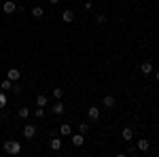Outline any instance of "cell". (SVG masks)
Masks as SVG:
<instances>
[{"mask_svg": "<svg viewBox=\"0 0 159 157\" xmlns=\"http://www.w3.org/2000/svg\"><path fill=\"white\" fill-rule=\"evenodd\" d=\"M136 146H138V151H142V153H144V151H148V149H151V142L142 138V140H138V142H136Z\"/></svg>", "mask_w": 159, "mask_h": 157, "instance_id": "cell-11", "label": "cell"}, {"mask_svg": "<svg viewBox=\"0 0 159 157\" xmlns=\"http://www.w3.org/2000/svg\"><path fill=\"white\" fill-rule=\"evenodd\" d=\"M32 15H34L36 19H40V17L45 15V9H43V7H32Z\"/></svg>", "mask_w": 159, "mask_h": 157, "instance_id": "cell-16", "label": "cell"}, {"mask_svg": "<svg viewBox=\"0 0 159 157\" xmlns=\"http://www.w3.org/2000/svg\"><path fill=\"white\" fill-rule=\"evenodd\" d=\"M34 117H36V119H43V117H45V109H43V106H36V109H34Z\"/></svg>", "mask_w": 159, "mask_h": 157, "instance_id": "cell-20", "label": "cell"}, {"mask_svg": "<svg viewBox=\"0 0 159 157\" xmlns=\"http://www.w3.org/2000/svg\"><path fill=\"white\" fill-rule=\"evenodd\" d=\"M49 2H51V4H57V2H60V0H49Z\"/></svg>", "mask_w": 159, "mask_h": 157, "instance_id": "cell-25", "label": "cell"}, {"mask_svg": "<svg viewBox=\"0 0 159 157\" xmlns=\"http://www.w3.org/2000/svg\"><path fill=\"white\" fill-rule=\"evenodd\" d=\"M0 87H2L4 91H9V89H13V81H11V79H4V81L0 83Z\"/></svg>", "mask_w": 159, "mask_h": 157, "instance_id": "cell-18", "label": "cell"}, {"mask_svg": "<svg viewBox=\"0 0 159 157\" xmlns=\"http://www.w3.org/2000/svg\"><path fill=\"white\" fill-rule=\"evenodd\" d=\"M2 146H4V153H9V155H19L21 153V145L17 140H7Z\"/></svg>", "mask_w": 159, "mask_h": 157, "instance_id": "cell-1", "label": "cell"}, {"mask_svg": "<svg viewBox=\"0 0 159 157\" xmlns=\"http://www.w3.org/2000/svg\"><path fill=\"white\" fill-rule=\"evenodd\" d=\"M7 79H11L13 83H17V81H19V79H21V72H19V70H17V68H11V70H9V72H7Z\"/></svg>", "mask_w": 159, "mask_h": 157, "instance_id": "cell-4", "label": "cell"}, {"mask_svg": "<svg viewBox=\"0 0 159 157\" xmlns=\"http://www.w3.org/2000/svg\"><path fill=\"white\" fill-rule=\"evenodd\" d=\"M60 134L61 136H70V134H72V125H68V123L60 125Z\"/></svg>", "mask_w": 159, "mask_h": 157, "instance_id": "cell-13", "label": "cell"}, {"mask_svg": "<svg viewBox=\"0 0 159 157\" xmlns=\"http://www.w3.org/2000/svg\"><path fill=\"white\" fill-rule=\"evenodd\" d=\"M155 79H157V81H159V70H157V72H155Z\"/></svg>", "mask_w": 159, "mask_h": 157, "instance_id": "cell-26", "label": "cell"}, {"mask_svg": "<svg viewBox=\"0 0 159 157\" xmlns=\"http://www.w3.org/2000/svg\"><path fill=\"white\" fill-rule=\"evenodd\" d=\"M61 19H64L66 24H72V21H74V13L70 11V9H66V11L61 13Z\"/></svg>", "mask_w": 159, "mask_h": 157, "instance_id": "cell-9", "label": "cell"}, {"mask_svg": "<svg viewBox=\"0 0 159 157\" xmlns=\"http://www.w3.org/2000/svg\"><path fill=\"white\" fill-rule=\"evenodd\" d=\"M13 91H15V94H17V96H19V94H21V91H24V89H21V85L17 83V85H13Z\"/></svg>", "mask_w": 159, "mask_h": 157, "instance_id": "cell-24", "label": "cell"}, {"mask_svg": "<svg viewBox=\"0 0 159 157\" xmlns=\"http://www.w3.org/2000/svg\"><path fill=\"white\" fill-rule=\"evenodd\" d=\"M51 94H53V98H57V100H61V98H64V89H61V87H55V89H53Z\"/></svg>", "mask_w": 159, "mask_h": 157, "instance_id": "cell-19", "label": "cell"}, {"mask_svg": "<svg viewBox=\"0 0 159 157\" xmlns=\"http://www.w3.org/2000/svg\"><path fill=\"white\" fill-rule=\"evenodd\" d=\"M87 117L91 121H98L100 119V109L98 106H89V109H87Z\"/></svg>", "mask_w": 159, "mask_h": 157, "instance_id": "cell-3", "label": "cell"}, {"mask_svg": "<svg viewBox=\"0 0 159 157\" xmlns=\"http://www.w3.org/2000/svg\"><path fill=\"white\" fill-rule=\"evenodd\" d=\"M15 9H17V4H15V2H11V0H7V2L2 4V11L7 13V15H11V13H15Z\"/></svg>", "mask_w": 159, "mask_h": 157, "instance_id": "cell-6", "label": "cell"}, {"mask_svg": "<svg viewBox=\"0 0 159 157\" xmlns=\"http://www.w3.org/2000/svg\"><path fill=\"white\" fill-rule=\"evenodd\" d=\"M47 104H49V98L45 96V94H38L36 96V106H43V109H45Z\"/></svg>", "mask_w": 159, "mask_h": 157, "instance_id": "cell-10", "label": "cell"}, {"mask_svg": "<svg viewBox=\"0 0 159 157\" xmlns=\"http://www.w3.org/2000/svg\"><path fill=\"white\" fill-rule=\"evenodd\" d=\"M24 136L28 140H32L36 136V125H24Z\"/></svg>", "mask_w": 159, "mask_h": 157, "instance_id": "cell-2", "label": "cell"}, {"mask_svg": "<svg viewBox=\"0 0 159 157\" xmlns=\"http://www.w3.org/2000/svg\"><path fill=\"white\" fill-rule=\"evenodd\" d=\"M79 132H81V134H87V132H89V125H87V123H81V125H79Z\"/></svg>", "mask_w": 159, "mask_h": 157, "instance_id": "cell-22", "label": "cell"}, {"mask_svg": "<svg viewBox=\"0 0 159 157\" xmlns=\"http://www.w3.org/2000/svg\"><path fill=\"white\" fill-rule=\"evenodd\" d=\"M140 70H142L144 74H151L153 72V64H151V62H144V64L140 66Z\"/></svg>", "mask_w": 159, "mask_h": 157, "instance_id": "cell-17", "label": "cell"}, {"mask_svg": "<svg viewBox=\"0 0 159 157\" xmlns=\"http://www.w3.org/2000/svg\"><path fill=\"white\" fill-rule=\"evenodd\" d=\"M4 106H7V96L0 91V109H4Z\"/></svg>", "mask_w": 159, "mask_h": 157, "instance_id": "cell-23", "label": "cell"}, {"mask_svg": "<svg viewBox=\"0 0 159 157\" xmlns=\"http://www.w3.org/2000/svg\"><path fill=\"white\" fill-rule=\"evenodd\" d=\"M49 145H51V151H60V149H61V140H60V138H55V136H53V138H51V142H49Z\"/></svg>", "mask_w": 159, "mask_h": 157, "instance_id": "cell-14", "label": "cell"}, {"mask_svg": "<svg viewBox=\"0 0 159 157\" xmlns=\"http://www.w3.org/2000/svg\"><path fill=\"white\" fill-rule=\"evenodd\" d=\"M83 142H85V134L79 132V134H74V136H72V145L74 146H83Z\"/></svg>", "mask_w": 159, "mask_h": 157, "instance_id": "cell-7", "label": "cell"}, {"mask_svg": "<svg viewBox=\"0 0 159 157\" xmlns=\"http://www.w3.org/2000/svg\"><path fill=\"white\" fill-rule=\"evenodd\" d=\"M96 24H98V25H104V24H106V15H104V13L96 15Z\"/></svg>", "mask_w": 159, "mask_h": 157, "instance_id": "cell-21", "label": "cell"}, {"mask_svg": "<svg viewBox=\"0 0 159 157\" xmlns=\"http://www.w3.org/2000/svg\"><path fill=\"white\" fill-rule=\"evenodd\" d=\"M51 110H53V115H64V113H66V106H64V102L57 100V102L51 106Z\"/></svg>", "mask_w": 159, "mask_h": 157, "instance_id": "cell-5", "label": "cell"}, {"mask_svg": "<svg viewBox=\"0 0 159 157\" xmlns=\"http://www.w3.org/2000/svg\"><path fill=\"white\" fill-rule=\"evenodd\" d=\"M17 117H19V119H28V117H30V109H28V106H21V109L17 110Z\"/></svg>", "mask_w": 159, "mask_h": 157, "instance_id": "cell-15", "label": "cell"}, {"mask_svg": "<svg viewBox=\"0 0 159 157\" xmlns=\"http://www.w3.org/2000/svg\"><path fill=\"white\" fill-rule=\"evenodd\" d=\"M115 102H117V100H115V96H104L102 106H104V109H112V106H115Z\"/></svg>", "mask_w": 159, "mask_h": 157, "instance_id": "cell-8", "label": "cell"}, {"mask_svg": "<svg viewBox=\"0 0 159 157\" xmlns=\"http://www.w3.org/2000/svg\"><path fill=\"white\" fill-rule=\"evenodd\" d=\"M121 136H123V140H125V142H129V140L134 138V130H132V127H125V130L121 132Z\"/></svg>", "mask_w": 159, "mask_h": 157, "instance_id": "cell-12", "label": "cell"}]
</instances>
